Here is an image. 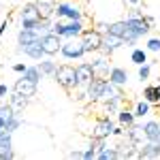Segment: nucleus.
Wrapping results in <instances>:
<instances>
[{"label":"nucleus","mask_w":160,"mask_h":160,"mask_svg":"<svg viewBox=\"0 0 160 160\" xmlns=\"http://www.w3.org/2000/svg\"><path fill=\"white\" fill-rule=\"evenodd\" d=\"M86 28H88V19H53L51 30L66 41V38H79Z\"/></svg>","instance_id":"nucleus-1"},{"label":"nucleus","mask_w":160,"mask_h":160,"mask_svg":"<svg viewBox=\"0 0 160 160\" xmlns=\"http://www.w3.org/2000/svg\"><path fill=\"white\" fill-rule=\"evenodd\" d=\"M53 19H86V11L75 0H58L53 7Z\"/></svg>","instance_id":"nucleus-2"},{"label":"nucleus","mask_w":160,"mask_h":160,"mask_svg":"<svg viewBox=\"0 0 160 160\" xmlns=\"http://www.w3.org/2000/svg\"><path fill=\"white\" fill-rule=\"evenodd\" d=\"M109 34L120 37L124 41V47H130V49L141 41V38L137 37V32L132 30V26L128 24L126 17H124V19H118V22H111V24H109Z\"/></svg>","instance_id":"nucleus-3"},{"label":"nucleus","mask_w":160,"mask_h":160,"mask_svg":"<svg viewBox=\"0 0 160 160\" xmlns=\"http://www.w3.org/2000/svg\"><path fill=\"white\" fill-rule=\"evenodd\" d=\"M58 86L64 90V92H73V90H77V75H75V66L73 64H58V68H56V73H53V77H51Z\"/></svg>","instance_id":"nucleus-4"},{"label":"nucleus","mask_w":160,"mask_h":160,"mask_svg":"<svg viewBox=\"0 0 160 160\" xmlns=\"http://www.w3.org/2000/svg\"><path fill=\"white\" fill-rule=\"evenodd\" d=\"M41 19H43V17H41V13H38V4L34 2V0L22 4V9H19V28L32 30L34 24L41 22Z\"/></svg>","instance_id":"nucleus-5"},{"label":"nucleus","mask_w":160,"mask_h":160,"mask_svg":"<svg viewBox=\"0 0 160 160\" xmlns=\"http://www.w3.org/2000/svg\"><path fill=\"white\" fill-rule=\"evenodd\" d=\"M60 56H62V60H66V62H79L86 56L81 38H66L60 47Z\"/></svg>","instance_id":"nucleus-6"},{"label":"nucleus","mask_w":160,"mask_h":160,"mask_svg":"<svg viewBox=\"0 0 160 160\" xmlns=\"http://www.w3.org/2000/svg\"><path fill=\"white\" fill-rule=\"evenodd\" d=\"M113 128H115L113 115H98V118H96V122H94V126H92V137L111 139V135H113Z\"/></svg>","instance_id":"nucleus-7"},{"label":"nucleus","mask_w":160,"mask_h":160,"mask_svg":"<svg viewBox=\"0 0 160 160\" xmlns=\"http://www.w3.org/2000/svg\"><path fill=\"white\" fill-rule=\"evenodd\" d=\"M81 43H83V49H86V56L88 53H96L100 49V43H102V34L96 32L94 28H86L83 34H81Z\"/></svg>","instance_id":"nucleus-8"},{"label":"nucleus","mask_w":160,"mask_h":160,"mask_svg":"<svg viewBox=\"0 0 160 160\" xmlns=\"http://www.w3.org/2000/svg\"><path fill=\"white\" fill-rule=\"evenodd\" d=\"M62 43H64V38L58 37L53 30H51V32H47L45 37H41V45H43V49H45V56H51V58L60 53Z\"/></svg>","instance_id":"nucleus-9"},{"label":"nucleus","mask_w":160,"mask_h":160,"mask_svg":"<svg viewBox=\"0 0 160 160\" xmlns=\"http://www.w3.org/2000/svg\"><path fill=\"white\" fill-rule=\"evenodd\" d=\"M90 64H92L94 77H102V79H107V77H109V71H111L109 56H105V53L96 51V58H94V60L90 62Z\"/></svg>","instance_id":"nucleus-10"},{"label":"nucleus","mask_w":160,"mask_h":160,"mask_svg":"<svg viewBox=\"0 0 160 160\" xmlns=\"http://www.w3.org/2000/svg\"><path fill=\"white\" fill-rule=\"evenodd\" d=\"M75 75H77V88H83L94 79V71H92V64L90 62H79L75 64Z\"/></svg>","instance_id":"nucleus-11"},{"label":"nucleus","mask_w":160,"mask_h":160,"mask_svg":"<svg viewBox=\"0 0 160 160\" xmlns=\"http://www.w3.org/2000/svg\"><path fill=\"white\" fill-rule=\"evenodd\" d=\"M120 98L126 100V94H124V86H118L109 79H105V86H102V96H100V102H107V100Z\"/></svg>","instance_id":"nucleus-12"},{"label":"nucleus","mask_w":160,"mask_h":160,"mask_svg":"<svg viewBox=\"0 0 160 160\" xmlns=\"http://www.w3.org/2000/svg\"><path fill=\"white\" fill-rule=\"evenodd\" d=\"M102 86H105V79L102 77H94L90 83L86 86V100L88 102H100V96H102Z\"/></svg>","instance_id":"nucleus-13"},{"label":"nucleus","mask_w":160,"mask_h":160,"mask_svg":"<svg viewBox=\"0 0 160 160\" xmlns=\"http://www.w3.org/2000/svg\"><path fill=\"white\" fill-rule=\"evenodd\" d=\"M13 90L15 92H19L22 96H26V98H34L38 94V83H32V81H28L26 77H19L15 83H13Z\"/></svg>","instance_id":"nucleus-14"},{"label":"nucleus","mask_w":160,"mask_h":160,"mask_svg":"<svg viewBox=\"0 0 160 160\" xmlns=\"http://www.w3.org/2000/svg\"><path fill=\"white\" fill-rule=\"evenodd\" d=\"M15 149H13V132H4L0 137V160H13Z\"/></svg>","instance_id":"nucleus-15"},{"label":"nucleus","mask_w":160,"mask_h":160,"mask_svg":"<svg viewBox=\"0 0 160 160\" xmlns=\"http://www.w3.org/2000/svg\"><path fill=\"white\" fill-rule=\"evenodd\" d=\"M143 132H145V141H160V122L158 120H152V118H143Z\"/></svg>","instance_id":"nucleus-16"},{"label":"nucleus","mask_w":160,"mask_h":160,"mask_svg":"<svg viewBox=\"0 0 160 160\" xmlns=\"http://www.w3.org/2000/svg\"><path fill=\"white\" fill-rule=\"evenodd\" d=\"M139 158H160V141H143L139 145Z\"/></svg>","instance_id":"nucleus-17"},{"label":"nucleus","mask_w":160,"mask_h":160,"mask_svg":"<svg viewBox=\"0 0 160 160\" xmlns=\"http://www.w3.org/2000/svg\"><path fill=\"white\" fill-rule=\"evenodd\" d=\"M124 135L128 137L132 143H135L137 148L145 141V132H143V126H141V122H135V124H130V126H126V132Z\"/></svg>","instance_id":"nucleus-18"},{"label":"nucleus","mask_w":160,"mask_h":160,"mask_svg":"<svg viewBox=\"0 0 160 160\" xmlns=\"http://www.w3.org/2000/svg\"><path fill=\"white\" fill-rule=\"evenodd\" d=\"M22 53H24L26 58H30L32 62L43 60V58H45V49H43V45H41V38L32 41V43H30V45H28V47H26Z\"/></svg>","instance_id":"nucleus-19"},{"label":"nucleus","mask_w":160,"mask_h":160,"mask_svg":"<svg viewBox=\"0 0 160 160\" xmlns=\"http://www.w3.org/2000/svg\"><path fill=\"white\" fill-rule=\"evenodd\" d=\"M37 38H41L37 34V32H32V30H24V28H19V32H17V51L22 53V51L32 43V41H37Z\"/></svg>","instance_id":"nucleus-20"},{"label":"nucleus","mask_w":160,"mask_h":160,"mask_svg":"<svg viewBox=\"0 0 160 160\" xmlns=\"http://www.w3.org/2000/svg\"><path fill=\"white\" fill-rule=\"evenodd\" d=\"M28 102H30V98H26V96H22L19 92L11 90V94H9V105L13 107L15 113H24V109L28 107Z\"/></svg>","instance_id":"nucleus-21"},{"label":"nucleus","mask_w":160,"mask_h":160,"mask_svg":"<svg viewBox=\"0 0 160 160\" xmlns=\"http://www.w3.org/2000/svg\"><path fill=\"white\" fill-rule=\"evenodd\" d=\"M107 79L113 81V83H118V86H126V83H128V71L122 68V66H111Z\"/></svg>","instance_id":"nucleus-22"},{"label":"nucleus","mask_w":160,"mask_h":160,"mask_svg":"<svg viewBox=\"0 0 160 160\" xmlns=\"http://www.w3.org/2000/svg\"><path fill=\"white\" fill-rule=\"evenodd\" d=\"M37 66L41 68V73L45 75V77H53L56 68H58V62L53 60L51 56H45L43 60H38V62H37Z\"/></svg>","instance_id":"nucleus-23"},{"label":"nucleus","mask_w":160,"mask_h":160,"mask_svg":"<svg viewBox=\"0 0 160 160\" xmlns=\"http://www.w3.org/2000/svg\"><path fill=\"white\" fill-rule=\"evenodd\" d=\"M115 120H118V124H122V126H130V124H135V122H137L135 109H128V107H122V109L118 111Z\"/></svg>","instance_id":"nucleus-24"},{"label":"nucleus","mask_w":160,"mask_h":160,"mask_svg":"<svg viewBox=\"0 0 160 160\" xmlns=\"http://www.w3.org/2000/svg\"><path fill=\"white\" fill-rule=\"evenodd\" d=\"M148 53L149 51L145 49V47H132V51H130V62L135 64V66H141V64H145L148 60Z\"/></svg>","instance_id":"nucleus-25"},{"label":"nucleus","mask_w":160,"mask_h":160,"mask_svg":"<svg viewBox=\"0 0 160 160\" xmlns=\"http://www.w3.org/2000/svg\"><path fill=\"white\" fill-rule=\"evenodd\" d=\"M22 77H26V79L32 81V83H41V79H43L45 75L41 73V68H38L37 64H28V68L22 73Z\"/></svg>","instance_id":"nucleus-26"},{"label":"nucleus","mask_w":160,"mask_h":160,"mask_svg":"<svg viewBox=\"0 0 160 160\" xmlns=\"http://www.w3.org/2000/svg\"><path fill=\"white\" fill-rule=\"evenodd\" d=\"M100 105H102V115H118V111L124 107V100L113 98L107 100V102H100Z\"/></svg>","instance_id":"nucleus-27"},{"label":"nucleus","mask_w":160,"mask_h":160,"mask_svg":"<svg viewBox=\"0 0 160 160\" xmlns=\"http://www.w3.org/2000/svg\"><path fill=\"white\" fill-rule=\"evenodd\" d=\"M149 113H152V105H149L145 98H143V100H137V102H135V115H137V120L148 118Z\"/></svg>","instance_id":"nucleus-28"},{"label":"nucleus","mask_w":160,"mask_h":160,"mask_svg":"<svg viewBox=\"0 0 160 160\" xmlns=\"http://www.w3.org/2000/svg\"><path fill=\"white\" fill-rule=\"evenodd\" d=\"M118 158V152H115V145H105V148H100L96 152V160H113Z\"/></svg>","instance_id":"nucleus-29"},{"label":"nucleus","mask_w":160,"mask_h":160,"mask_svg":"<svg viewBox=\"0 0 160 160\" xmlns=\"http://www.w3.org/2000/svg\"><path fill=\"white\" fill-rule=\"evenodd\" d=\"M24 124V118H22V113H13L11 118H7V130L9 132H15V130H19V126Z\"/></svg>","instance_id":"nucleus-30"},{"label":"nucleus","mask_w":160,"mask_h":160,"mask_svg":"<svg viewBox=\"0 0 160 160\" xmlns=\"http://www.w3.org/2000/svg\"><path fill=\"white\" fill-rule=\"evenodd\" d=\"M141 96H143V98L148 100L149 105H156V102H158V92H156V86H145L143 88V94H141Z\"/></svg>","instance_id":"nucleus-31"},{"label":"nucleus","mask_w":160,"mask_h":160,"mask_svg":"<svg viewBox=\"0 0 160 160\" xmlns=\"http://www.w3.org/2000/svg\"><path fill=\"white\" fill-rule=\"evenodd\" d=\"M145 49L149 53H160V37H149L145 43Z\"/></svg>","instance_id":"nucleus-32"},{"label":"nucleus","mask_w":160,"mask_h":160,"mask_svg":"<svg viewBox=\"0 0 160 160\" xmlns=\"http://www.w3.org/2000/svg\"><path fill=\"white\" fill-rule=\"evenodd\" d=\"M137 68H139V79L141 81H148L149 77H152V62H145V64H141Z\"/></svg>","instance_id":"nucleus-33"},{"label":"nucleus","mask_w":160,"mask_h":160,"mask_svg":"<svg viewBox=\"0 0 160 160\" xmlns=\"http://www.w3.org/2000/svg\"><path fill=\"white\" fill-rule=\"evenodd\" d=\"M53 7L56 4H38V13L43 19H53Z\"/></svg>","instance_id":"nucleus-34"},{"label":"nucleus","mask_w":160,"mask_h":160,"mask_svg":"<svg viewBox=\"0 0 160 160\" xmlns=\"http://www.w3.org/2000/svg\"><path fill=\"white\" fill-rule=\"evenodd\" d=\"M13 113H15V111H13V107L9 102H2V105H0V115H2V118H11Z\"/></svg>","instance_id":"nucleus-35"},{"label":"nucleus","mask_w":160,"mask_h":160,"mask_svg":"<svg viewBox=\"0 0 160 160\" xmlns=\"http://www.w3.org/2000/svg\"><path fill=\"white\" fill-rule=\"evenodd\" d=\"M94 30L100 32V34L105 37V34L109 32V22H96V24H94Z\"/></svg>","instance_id":"nucleus-36"},{"label":"nucleus","mask_w":160,"mask_h":160,"mask_svg":"<svg viewBox=\"0 0 160 160\" xmlns=\"http://www.w3.org/2000/svg\"><path fill=\"white\" fill-rule=\"evenodd\" d=\"M11 90H13V88H9L7 83H2V81H0V102H4V98L11 94Z\"/></svg>","instance_id":"nucleus-37"},{"label":"nucleus","mask_w":160,"mask_h":160,"mask_svg":"<svg viewBox=\"0 0 160 160\" xmlns=\"http://www.w3.org/2000/svg\"><path fill=\"white\" fill-rule=\"evenodd\" d=\"M94 158H96V149L92 148V145H88L83 149V160H94Z\"/></svg>","instance_id":"nucleus-38"},{"label":"nucleus","mask_w":160,"mask_h":160,"mask_svg":"<svg viewBox=\"0 0 160 160\" xmlns=\"http://www.w3.org/2000/svg\"><path fill=\"white\" fill-rule=\"evenodd\" d=\"M124 132H126V126H122V124H115V128H113V135L115 139H120V137H124Z\"/></svg>","instance_id":"nucleus-39"},{"label":"nucleus","mask_w":160,"mask_h":160,"mask_svg":"<svg viewBox=\"0 0 160 160\" xmlns=\"http://www.w3.org/2000/svg\"><path fill=\"white\" fill-rule=\"evenodd\" d=\"M143 15H145V13L141 11L139 7H132V9L128 11V15H126V17H132V19H137V17H143Z\"/></svg>","instance_id":"nucleus-40"},{"label":"nucleus","mask_w":160,"mask_h":160,"mask_svg":"<svg viewBox=\"0 0 160 160\" xmlns=\"http://www.w3.org/2000/svg\"><path fill=\"white\" fill-rule=\"evenodd\" d=\"M11 68L15 71V73H19V75H22V73L26 71V68H28V64H24V62H15V64H13Z\"/></svg>","instance_id":"nucleus-41"},{"label":"nucleus","mask_w":160,"mask_h":160,"mask_svg":"<svg viewBox=\"0 0 160 160\" xmlns=\"http://www.w3.org/2000/svg\"><path fill=\"white\" fill-rule=\"evenodd\" d=\"M68 158H71V160L83 158V149H73V152H68Z\"/></svg>","instance_id":"nucleus-42"},{"label":"nucleus","mask_w":160,"mask_h":160,"mask_svg":"<svg viewBox=\"0 0 160 160\" xmlns=\"http://www.w3.org/2000/svg\"><path fill=\"white\" fill-rule=\"evenodd\" d=\"M7 30H9V19H4V22L0 24V38L4 37V32H7Z\"/></svg>","instance_id":"nucleus-43"},{"label":"nucleus","mask_w":160,"mask_h":160,"mask_svg":"<svg viewBox=\"0 0 160 160\" xmlns=\"http://www.w3.org/2000/svg\"><path fill=\"white\" fill-rule=\"evenodd\" d=\"M145 22H148V24L152 26V28H156V19H154L152 15H145Z\"/></svg>","instance_id":"nucleus-44"},{"label":"nucleus","mask_w":160,"mask_h":160,"mask_svg":"<svg viewBox=\"0 0 160 160\" xmlns=\"http://www.w3.org/2000/svg\"><path fill=\"white\" fill-rule=\"evenodd\" d=\"M37 4H56L58 0H34Z\"/></svg>","instance_id":"nucleus-45"},{"label":"nucleus","mask_w":160,"mask_h":160,"mask_svg":"<svg viewBox=\"0 0 160 160\" xmlns=\"http://www.w3.org/2000/svg\"><path fill=\"white\" fill-rule=\"evenodd\" d=\"M124 4H132V7H139L141 4V0H122Z\"/></svg>","instance_id":"nucleus-46"},{"label":"nucleus","mask_w":160,"mask_h":160,"mask_svg":"<svg viewBox=\"0 0 160 160\" xmlns=\"http://www.w3.org/2000/svg\"><path fill=\"white\" fill-rule=\"evenodd\" d=\"M4 126H7V118H2V115H0V128H4Z\"/></svg>","instance_id":"nucleus-47"},{"label":"nucleus","mask_w":160,"mask_h":160,"mask_svg":"<svg viewBox=\"0 0 160 160\" xmlns=\"http://www.w3.org/2000/svg\"><path fill=\"white\" fill-rule=\"evenodd\" d=\"M156 92H158V98H160V83L156 86Z\"/></svg>","instance_id":"nucleus-48"},{"label":"nucleus","mask_w":160,"mask_h":160,"mask_svg":"<svg viewBox=\"0 0 160 160\" xmlns=\"http://www.w3.org/2000/svg\"><path fill=\"white\" fill-rule=\"evenodd\" d=\"M156 109H158V113H160V100H158V102H156Z\"/></svg>","instance_id":"nucleus-49"}]
</instances>
